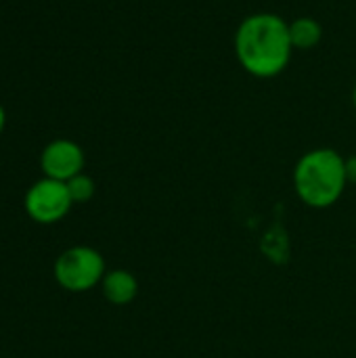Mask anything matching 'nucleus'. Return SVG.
Returning <instances> with one entry per match:
<instances>
[{
  "instance_id": "nucleus-1",
  "label": "nucleus",
  "mask_w": 356,
  "mask_h": 358,
  "mask_svg": "<svg viewBox=\"0 0 356 358\" xmlns=\"http://www.w3.org/2000/svg\"><path fill=\"white\" fill-rule=\"evenodd\" d=\"M233 48L245 73L258 80H273L292 63L290 23L277 13H252L239 21Z\"/></svg>"
},
{
  "instance_id": "nucleus-4",
  "label": "nucleus",
  "mask_w": 356,
  "mask_h": 358,
  "mask_svg": "<svg viewBox=\"0 0 356 358\" xmlns=\"http://www.w3.org/2000/svg\"><path fill=\"white\" fill-rule=\"evenodd\" d=\"M71 206L73 199L69 195L67 182L46 176L36 180L23 197L25 214L38 224H55L63 220L69 214Z\"/></svg>"
},
{
  "instance_id": "nucleus-6",
  "label": "nucleus",
  "mask_w": 356,
  "mask_h": 358,
  "mask_svg": "<svg viewBox=\"0 0 356 358\" xmlns=\"http://www.w3.org/2000/svg\"><path fill=\"white\" fill-rule=\"evenodd\" d=\"M101 289H103V296L107 302H111L115 306H126L136 298L138 281L130 271L115 268V271L105 273V277L101 281Z\"/></svg>"
},
{
  "instance_id": "nucleus-5",
  "label": "nucleus",
  "mask_w": 356,
  "mask_h": 358,
  "mask_svg": "<svg viewBox=\"0 0 356 358\" xmlns=\"http://www.w3.org/2000/svg\"><path fill=\"white\" fill-rule=\"evenodd\" d=\"M84 166H86L84 149L69 138H55L40 153V168L46 178L67 182L73 176L82 174Z\"/></svg>"
},
{
  "instance_id": "nucleus-10",
  "label": "nucleus",
  "mask_w": 356,
  "mask_h": 358,
  "mask_svg": "<svg viewBox=\"0 0 356 358\" xmlns=\"http://www.w3.org/2000/svg\"><path fill=\"white\" fill-rule=\"evenodd\" d=\"M4 126H6V111H4V107L0 105V134L4 132Z\"/></svg>"
},
{
  "instance_id": "nucleus-7",
  "label": "nucleus",
  "mask_w": 356,
  "mask_h": 358,
  "mask_svg": "<svg viewBox=\"0 0 356 358\" xmlns=\"http://www.w3.org/2000/svg\"><path fill=\"white\" fill-rule=\"evenodd\" d=\"M290 40L294 50H313L323 40V25L315 17H298L290 21Z\"/></svg>"
},
{
  "instance_id": "nucleus-2",
  "label": "nucleus",
  "mask_w": 356,
  "mask_h": 358,
  "mask_svg": "<svg viewBox=\"0 0 356 358\" xmlns=\"http://www.w3.org/2000/svg\"><path fill=\"white\" fill-rule=\"evenodd\" d=\"M346 185V159L332 147L311 149L296 162L294 189L308 208H332L344 195Z\"/></svg>"
},
{
  "instance_id": "nucleus-8",
  "label": "nucleus",
  "mask_w": 356,
  "mask_h": 358,
  "mask_svg": "<svg viewBox=\"0 0 356 358\" xmlns=\"http://www.w3.org/2000/svg\"><path fill=\"white\" fill-rule=\"evenodd\" d=\"M67 189H69V195H71L73 203H86V201H90L94 197L97 185L88 174L82 172V174L73 176L71 180H67Z\"/></svg>"
},
{
  "instance_id": "nucleus-11",
  "label": "nucleus",
  "mask_w": 356,
  "mask_h": 358,
  "mask_svg": "<svg viewBox=\"0 0 356 358\" xmlns=\"http://www.w3.org/2000/svg\"><path fill=\"white\" fill-rule=\"evenodd\" d=\"M353 107H355V111H356V84H355V88H353Z\"/></svg>"
},
{
  "instance_id": "nucleus-9",
  "label": "nucleus",
  "mask_w": 356,
  "mask_h": 358,
  "mask_svg": "<svg viewBox=\"0 0 356 358\" xmlns=\"http://www.w3.org/2000/svg\"><path fill=\"white\" fill-rule=\"evenodd\" d=\"M346 178H348V182L356 185V155H350L346 159Z\"/></svg>"
},
{
  "instance_id": "nucleus-3",
  "label": "nucleus",
  "mask_w": 356,
  "mask_h": 358,
  "mask_svg": "<svg viewBox=\"0 0 356 358\" xmlns=\"http://www.w3.org/2000/svg\"><path fill=\"white\" fill-rule=\"evenodd\" d=\"M105 273V258L88 245H73L65 250L52 266L55 281L71 294H82L101 285Z\"/></svg>"
}]
</instances>
